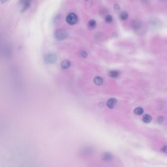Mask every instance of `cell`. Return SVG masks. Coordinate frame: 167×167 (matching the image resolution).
Returning <instances> with one entry per match:
<instances>
[{
	"label": "cell",
	"instance_id": "4fadbf2b",
	"mask_svg": "<svg viewBox=\"0 0 167 167\" xmlns=\"http://www.w3.org/2000/svg\"><path fill=\"white\" fill-rule=\"evenodd\" d=\"M134 113L135 114L138 115H141L143 114V113L144 112V110L141 108L138 107V108H136V109H134Z\"/></svg>",
	"mask_w": 167,
	"mask_h": 167
},
{
	"label": "cell",
	"instance_id": "ffe728a7",
	"mask_svg": "<svg viewBox=\"0 0 167 167\" xmlns=\"http://www.w3.org/2000/svg\"><path fill=\"white\" fill-rule=\"evenodd\" d=\"M85 1H88V0H85Z\"/></svg>",
	"mask_w": 167,
	"mask_h": 167
},
{
	"label": "cell",
	"instance_id": "8fae6325",
	"mask_svg": "<svg viewBox=\"0 0 167 167\" xmlns=\"http://www.w3.org/2000/svg\"><path fill=\"white\" fill-rule=\"evenodd\" d=\"M94 82L97 85H101L103 83V80L100 77H96L94 79Z\"/></svg>",
	"mask_w": 167,
	"mask_h": 167
},
{
	"label": "cell",
	"instance_id": "7c38bea8",
	"mask_svg": "<svg viewBox=\"0 0 167 167\" xmlns=\"http://www.w3.org/2000/svg\"><path fill=\"white\" fill-rule=\"evenodd\" d=\"M119 73L118 72L116 71H109L108 73V75L109 77L112 78H116L119 76Z\"/></svg>",
	"mask_w": 167,
	"mask_h": 167
},
{
	"label": "cell",
	"instance_id": "5bb4252c",
	"mask_svg": "<svg viewBox=\"0 0 167 167\" xmlns=\"http://www.w3.org/2000/svg\"><path fill=\"white\" fill-rule=\"evenodd\" d=\"M113 21V18L111 15H107L106 18H105V21L106 22V23H112Z\"/></svg>",
	"mask_w": 167,
	"mask_h": 167
},
{
	"label": "cell",
	"instance_id": "9c48e42d",
	"mask_svg": "<svg viewBox=\"0 0 167 167\" xmlns=\"http://www.w3.org/2000/svg\"><path fill=\"white\" fill-rule=\"evenodd\" d=\"M152 120V117L149 114H146L143 117V121L145 123H149Z\"/></svg>",
	"mask_w": 167,
	"mask_h": 167
},
{
	"label": "cell",
	"instance_id": "2e32d148",
	"mask_svg": "<svg viewBox=\"0 0 167 167\" xmlns=\"http://www.w3.org/2000/svg\"><path fill=\"white\" fill-rule=\"evenodd\" d=\"M114 10L115 11V12H119L120 10V8L119 6V5L118 4H115L114 5Z\"/></svg>",
	"mask_w": 167,
	"mask_h": 167
},
{
	"label": "cell",
	"instance_id": "9a60e30c",
	"mask_svg": "<svg viewBox=\"0 0 167 167\" xmlns=\"http://www.w3.org/2000/svg\"><path fill=\"white\" fill-rule=\"evenodd\" d=\"M80 54L83 57H86L88 56L87 53L84 50H82L80 52Z\"/></svg>",
	"mask_w": 167,
	"mask_h": 167
},
{
	"label": "cell",
	"instance_id": "d6986e66",
	"mask_svg": "<svg viewBox=\"0 0 167 167\" xmlns=\"http://www.w3.org/2000/svg\"><path fill=\"white\" fill-rule=\"evenodd\" d=\"M8 0H1V2L2 4H4L5 2H6Z\"/></svg>",
	"mask_w": 167,
	"mask_h": 167
},
{
	"label": "cell",
	"instance_id": "6da1fadb",
	"mask_svg": "<svg viewBox=\"0 0 167 167\" xmlns=\"http://www.w3.org/2000/svg\"><path fill=\"white\" fill-rule=\"evenodd\" d=\"M54 35L56 40L58 41H63L67 38L68 36V32L67 30L61 29L56 31Z\"/></svg>",
	"mask_w": 167,
	"mask_h": 167
},
{
	"label": "cell",
	"instance_id": "8992f818",
	"mask_svg": "<svg viewBox=\"0 0 167 167\" xmlns=\"http://www.w3.org/2000/svg\"><path fill=\"white\" fill-rule=\"evenodd\" d=\"M116 103H117V100L115 98H112V99H110L107 102V105L109 108L113 109L115 105L116 104Z\"/></svg>",
	"mask_w": 167,
	"mask_h": 167
},
{
	"label": "cell",
	"instance_id": "52a82bcc",
	"mask_svg": "<svg viewBox=\"0 0 167 167\" xmlns=\"http://www.w3.org/2000/svg\"><path fill=\"white\" fill-rule=\"evenodd\" d=\"M88 26L89 29H93L95 28L96 26V21L94 20H91L88 22Z\"/></svg>",
	"mask_w": 167,
	"mask_h": 167
},
{
	"label": "cell",
	"instance_id": "277c9868",
	"mask_svg": "<svg viewBox=\"0 0 167 167\" xmlns=\"http://www.w3.org/2000/svg\"><path fill=\"white\" fill-rule=\"evenodd\" d=\"M32 0H20L19 4L21 7V11L24 12L29 8Z\"/></svg>",
	"mask_w": 167,
	"mask_h": 167
},
{
	"label": "cell",
	"instance_id": "ba28073f",
	"mask_svg": "<svg viewBox=\"0 0 167 167\" xmlns=\"http://www.w3.org/2000/svg\"><path fill=\"white\" fill-rule=\"evenodd\" d=\"M71 66V63L69 61L67 60H65L63 61L62 63H61V67L63 69H67Z\"/></svg>",
	"mask_w": 167,
	"mask_h": 167
},
{
	"label": "cell",
	"instance_id": "30bf717a",
	"mask_svg": "<svg viewBox=\"0 0 167 167\" xmlns=\"http://www.w3.org/2000/svg\"><path fill=\"white\" fill-rule=\"evenodd\" d=\"M129 17V14L128 12H126V11H123L122 12H121L120 15V17L122 20L123 21H125L126 20L128 19Z\"/></svg>",
	"mask_w": 167,
	"mask_h": 167
},
{
	"label": "cell",
	"instance_id": "5b68a950",
	"mask_svg": "<svg viewBox=\"0 0 167 167\" xmlns=\"http://www.w3.org/2000/svg\"><path fill=\"white\" fill-rule=\"evenodd\" d=\"M131 25L133 28L134 30H138L141 28L142 25V23L139 20H135L132 22Z\"/></svg>",
	"mask_w": 167,
	"mask_h": 167
},
{
	"label": "cell",
	"instance_id": "7a4b0ae2",
	"mask_svg": "<svg viewBox=\"0 0 167 167\" xmlns=\"http://www.w3.org/2000/svg\"><path fill=\"white\" fill-rule=\"evenodd\" d=\"M78 21V18L76 14L74 13H69L66 18L67 23L70 25H74L76 24Z\"/></svg>",
	"mask_w": 167,
	"mask_h": 167
},
{
	"label": "cell",
	"instance_id": "e0dca14e",
	"mask_svg": "<svg viewBox=\"0 0 167 167\" xmlns=\"http://www.w3.org/2000/svg\"><path fill=\"white\" fill-rule=\"evenodd\" d=\"M161 151L163 152H164V153H166V154H167V146L166 145V146H164L163 147V148H162L161 149Z\"/></svg>",
	"mask_w": 167,
	"mask_h": 167
},
{
	"label": "cell",
	"instance_id": "3957f363",
	"mask_svg": "<svg viewBox=\"0 0 167 167\" xmlns=\"http://www.w3.org/2000/svg\"><path fill=\"white\" fill-rule=\"evenodd\" d=\"M57 61V56L53 53H49L45 56V61L46 64H53Z\"/></svg>",
	"mask_w": 167,
	"mask_h": 167
},
{
	"label": "cell",
	"instance_id": "ac0fdd59",
	"mask_svg": "<svg viewBox=\"0 0 167 167\" xmlns=\"http://www.w3.org/2000/svg\"><path fill=\"white\" fill-rule=\"evenodd\" d=\"M163 121H164V117L162 116L158 117V118L157 119V122H158L159 123H162Z\"/></svg>",
	"mask_w": 167,
	"mask_h": 167
}]
</instances>
